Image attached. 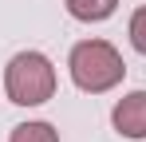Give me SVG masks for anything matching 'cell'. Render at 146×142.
<instances>
[{
    "label": "cell",
    "instance_id": "obj_2",
    "mask_svg": "<svg viewBox=\"0 0 146 142\" xmlns=\"http://www.w3.org/2000/svg\"><path fill=\"white\" fill-rule=\"evenodd\" d=\"M4 91L16 107H40L55 95V67L44 51H20L4 67Z\"/></svg>",
    "mask_w": 146,
    "mask_h": 142
},
{
    "label": "cell",
    "instance_id": "obj_1",
    "mask_svg": "<svg viewBox=\"0 0 146 142\" xmlns=\"http://www.w3.org/2000/svg\"><path fill=\"white\" fill-rule=\"evenodd\" d=\"M71 79L79 91H91V95H103L111 87H119L122 75H126V63L107 40H83V44L71 47Z\"/></svg>",
    "mask_w": 146,
    "mask_h": 142
},
{
    "label": "cell",
    "instance_id": "obj_3",
    "mask_svg": "<svg viewBox=\"0 0 146 142\" xmlns=\"http://www.w3.org/2000/svg\"><path fill=\"white\" fill-rule=\"evenodd\" d=\"M111 122L126 138H146V91L122 95L119 103H115V111H111Z\"/></svg>",
    "mask_w": 146,
    "mask_h": 142
},
{
    "label": "cell",
    "instance_id": "obj_5",
    "mask_svg": "<svg viewBox=\"0 0 146 142\" xmlns=\"http://www.w3.org/2000/svg\"><path fill=\"white\" fill-rule=\"evenodd\" d=\"M8 142H59V130L51 122H20Z\"/></svg>",
    "mask_w": 146,
    "mask_h": 142
},
{
    "label": "cell",
    "instance_id": "obj_6",
    "mask_svg": "<svg viewBox=\"0 0 146 142\" xmlns=\"http://www.w3.org/2000/svg\"><path fill=\"white\" fill-rule=\"evenodd\" d=\"M130 44H134V51L146 55V8H138L130 16Z\"/></svg>",
    "mask_w": 146,
    "mask_h": 142
},
{
    "label": "cell",
    "instance_id": "obj_4",
    "mask_svg": "<svg viewBox=\"0 0 146 142\" xmlns=\"http://www.w3.org/2000/svg\"><path fill=\"white\" fill-rule=\"evenodd\" d=\"M63 4H67V12L75 20H83V24H99L119 8V0H63Z\"/></svg>",
    "mask_w": 146,
    "mask_h": 142
}]
</instances>
